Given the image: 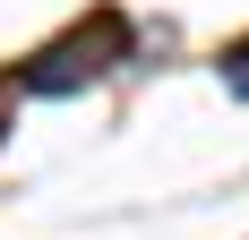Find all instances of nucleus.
<instances>
[{"label": "nucleus", "mask_w": 249, "mask_h": 240, "mask_svg": "<svg viewBox=\"0 0 249 240\" xmlns=\"http://www.w3.org/2000/svg\"><path fill=\"white\" fill-rule=\"evenodd\" d=\"M215 69H224V86L249 103V34H241V43H224V60H215Z\"/></svg>", "instance_id": "f03ea898"}, {"label": "nucleus", "mask_w": 249, "mask_h": 240, "mask_svg": "<svg viewBox=\"0 0 249 240\" xmlns=\"http://www.w3.org/2000/svg\"><path fill=\"white\" fill-rule=\"evenodd\" d=\"M129 51H138V34H129V17L121 9H95L86 26H69L60 43H43L26 69H9L26 86V95H69V86H86V77H103V69H121Z\"/></svg>", "instance_id": "f257e3e1"}]
</instances>
